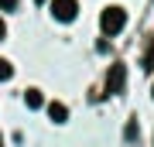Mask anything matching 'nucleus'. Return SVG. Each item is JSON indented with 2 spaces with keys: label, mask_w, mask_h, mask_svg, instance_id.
<instances>
[{
  "label": "nucleus",
  "mask_w": 154,
  "mask_h": 147,
  "mask_svg": "<svg viewBox=\"0 0 154 147\" xmlns=\"http://www.w3.org/2000/svg\"><path fill=\"white\" fill-rule=\"evenodd\" d=\"M123 24H127V11H123V7H116V4H110L103 14H99V31H103L106 38L120 34V31H123Z\"/></svg>",
  "instance_id": "1"
},
{
  "label": "nucleus",
  "mask_w": 154,
  "mask_h": 147,
  "mask_svg": "<svg viewBox=\"0 0 154 147\" xmlns=\"http://www.w3.org/2000/svg\"><path fill=\"white\" fill-rule=\"evenodd\" d=\"M123 86H127V69L123 65H110V72H106V96L123 93Z\"/></svg>",
  "instance_id": "2"
},
{
  "label": "nucleus",
  "mask_w": 154,
  "mask_h": 147,
  "mask_svg": "<svg viewBox=\"0 0 154 147\" xmlns=\"http://www.w3.org/2000/svg\"><path fill=\"white\" fill-rule=\"evenodd\" d=\"M51 14H55V21H75L79 14V0H51Z\"/></svg>",
  "instance_id": "3"
},
{
  "label": "nucleus",
  "mask_w": 154,
  "mask_h": 147,
  "mask_svg": "<svg viewBox=\"0 0 154 147\" xmlns=\"http://www.w3.org/2000/svg\"><path fill=\"white\" fill-rule=\"evenodd\" d=\"M48 116H51V123H65L69 120V109L62 103H48Z\"/></svg>",
  "instance_id": "4"
},
{
  "label": "nucleus",
  "mask_w": 154,
  "mask_h": 147,
  "mask_svg": "<svg viewBox=\"0 0 154 147\" xmlns=\"http://www.w3.org/2000/svg\"><path fill=\"white\" fill-rule=\"evenodd\" d=\"M24 103H28L31 109H41V103H45V96L38 93V89H28V93H24Z\"/></svg>",
  "instance_id": "5"
},
{
  "label": "nucleus",
  "mask_w": 154,
  "mask_h": 147,
  "mask_svg": "<svg viewBox=\"0 0 154 147\" xmlns=\"http://www.w3.org/2000/svg\"><path fill=\"white\" fill-rule=\"evenodd\" d=\"M11 75H14V65L7 58H0V79H11Z\"/></svg>",
  "instance_id": "6"
},
{
  "label": "nucleus",
  "mask_w": 154,
  "mask_h": 147,
  "mask_svg": "<svg viewBox=\"0 0 154 147\" xmlns=\"http://www.w3.org/2000/svg\"><path fill=\"white\" fill-rule=\"evenodd\" d=\"M144 69H147V72H154V44L147 48V55H144Z\"/></svg>",
  "instance_id": "7"
},
{
  "label": "nucleus",
  "mask_w": 154,
  "mask_h": 147,
  "mask_svg": "<svg viewBox=\"0 0 154 147\" xmlns=\"http://www.w3.org/2000/svg\"><path fill=\"white\" fill-rule=\"evenodd\" d=\"M0 11H17V0H0Z\"/></svg>",
  "instance_id": "8"
},
{
  "label": "nucleus",
  "mask_w": 154,
  "mask_h": 147,
  "mask_svg": "<svg viewBox=\"0 0 154 147\" xmlns=\"http://www.w3.org/2000/svg\"><path fill=\"white\" fill-rule=\"evenodd\" d=\"M4 34H7V27H4V21H0V41H4Z\"/></svg>",
  "instance_id": "9"
},
{
  "label": "nucleus",
  "mask_w": 154,
  "mask_h": 147,
  "mask_svg": "<svg viewBox=\"0 0 154 147\" xmlns=\"http://www.w3.org/2000/svg\"><path fill=\"white\" fill-rule=\"evenodd\" d=\"M0 147H4V137H0Z\"/></svg>",
  "instance_id": "10"
},
{
  "label": "nucleus",
  "mask_w": 154,
  "mask_h": 147,
  "mask_svg": "<svg viewBox=\"0 0 154 147\" xmlns=\"http://www.w3.org/2000/svg\"><path fill=\"white\" fill-rule=\"evenodd\" d=\"M38 4H41V0H38Z\"/></svg>",
  "instance_id": "11"
},
{
  "label": "nucleus",
  "mask_w": 154,
  "mask_h": 147,
  "mask_svg": "<svg viewBox=\"0 0 154 147\" xmlns=\"http://www.w3.org/2000/svg\"><path fill=\"white\" fill-rule=\"evenodd\" d=\"M151 93H154V89H151Z\"/></svg>",
  "instance_id": "12"
}]
</instances>
